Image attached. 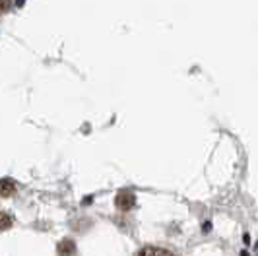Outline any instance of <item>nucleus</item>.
Returning a JSON list of instances; mask_svg holds the SVG:
<instances>
[{"mask_svg": "<svg viewBox=\"0 0 258 256\" xmlns=\"http://www.w3.org/2000/svg\"><path fill=\"white\" fill-rule=\"evenodd\" d=\"M14 223V218L10 214H6V212H0V231H6L10 229Z\"/></svg>", "mask_w": 258, "mask_h": 256, "instance_id": "obj_5", "label": "nucleus"}, {"mask_svg": "<svg viewBox=\"0 0 258 256\" xmlns=\"http://www.w3.org/2000/svg\"><path fill=\"white\" fill-rule=\"evenodd\" d=\"M16 192V182L12 179H0V196L8 198Z\"/></svg>", "mask_w": 258, "mask_h": 256, "instance_id": "obj_4", "label": "nucleus"}, {"mask_svg": "<svg viewBox=\"0 0 258 256\" xmlns=\"http://www.w3.org/2000/svg\"><path fill=\"white\" fill-rule=\"evenodd\" d=\"M12 8V0H0V14H6Z\"/></svg>", "mask_w": 258, "mask_h": 256, "instance_id": "obj_6", "label": "nucleus"}, {"mask_svg": "<svg viewBox=\"0 0 258 256\" xmlns=\"http://www.w3.org/2000/svg\"><path fill=\"white\" fill-rule=\"evenodd\" d=\"M56 252H58V256H74L76 254V243L72 239H64L58 243Z\"/></svg>", "mask_w": 258, "mask_h": 256, "instance_id": "obj_3", "label": "nucleus"}, {"mask_svg": "<svg viewBox=\"0 0 258 256\" xmlns=\"http://www.w3.org/2000/svg\"><path fill=\"white\" fill-rule=\"evenodd\" d=\"M116 208L120 212H130L134 206H136V196L132 190H120L116 194Z\"/></svg>", "mask_w": 258, "mask_h": 256, "instance_id": "obj_1", "label": "nucleus"}, {"mask_svg": "<svg viewBox=\"0 0 258 256\" xmlns=\"http://www.w3.org/2000/svg\"><path fill=\"white\" fill-rule=\"evenodd\" d=\"M136 256H177V254L167 250V248H161V246H144V248H140V252Z\"/></svg>", "mask_w": 258, "mask_h": 256, "instance_id": "obj_2", "label": "nucleus"}]
</instances>
